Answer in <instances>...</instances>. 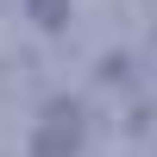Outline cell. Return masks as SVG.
Instances as JSON below:
<instances>
[{"label": "cell", "instance_id": "obj_1", "mask_svg": "<svg viewBox=\"0 0 157 157\" xmlns=\"http://www.w3.org/2000/svg\"><path fill=\"white\" fill-rule=\"evenodd\" d=\"M75 145H82V107H75V101H50L44 126H38V138H32V157H69Z\"/></svg>", "mask_w": 157, "mask_h": 157}, {"label": "cell", "instance_id": "obj_2", "mask_svg": "<svg viewBox=\"0 0 157 157\" xmlns=\"http://www.w3.org/2000/svg\"><path fill=\"white\" fill-rule=\"evenodd\" d=\"M25 6H32V19L44 25V32H63V25H69V0H25Z\"/></svg>", "mask_w": 157, "mask_h": 157}]
</instances>
